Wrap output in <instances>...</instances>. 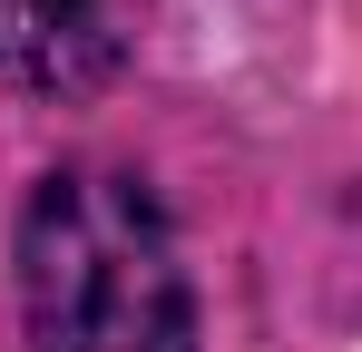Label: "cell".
I'll return each mask as SVG.
<instances>
[{
  "label": "cell",
  "mask_w": 362,
  "mask_h": 352,
  "mask_svg": "<svg viewBox=\"0 0 362 352\" xmlns=\"http://www.w3.org/2000/svg\"><path fill=\"white\" fill-rule=\"evenodd\" d=\"M20 313L30 352H196V293L157 196L118 167L40 176L20 216Z\"/></svg>",
  "instance_id": "obj_1"
},
{
  "label": "cell",
  "mask_w": 362,
  "mask_h": 352,
  "mask_svg": "<svg viewBox=\"0 0 362 352\" xmlns=\"http://www.w3.org/2000/svg\"><path fill=\"white\" fill-rule=\"evenodd\" d=\"M147 0H0V78L30 98H98L137 59Z\"/></svg>",
  "instance_id": "obj_2"
}]
</instances>
